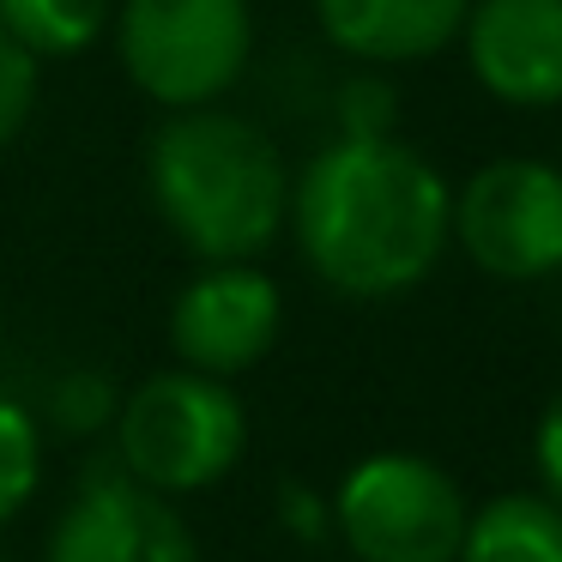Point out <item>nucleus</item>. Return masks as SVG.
Here are the masks:
<instances>
[{
  "label": "nucleus",
  "instance_id": "17",
  "mask_svg": "<svg viewBox=\"0 0 562 562\" xmlns=\"http://www.w3.org/2000/svg\"><path fill=\"white\" fill-rule=\"evenodd\" d=\"M532 472H538V490L562 508V387L550 393V405L538 412V429H532Z\"/></svg>",
  "mask_w": 562,
  "mask_h": 562
},
{
  "label": "nucleus",
  "instance_id": "19",
  "mask_svg": "<svg viewBox=\"0 0 562 562\" xmlns=\"http://www.w3.org/2000/svg\"><path fill=\"white\" fill-rule=\"evenodd\" d=\"M0 562H7V557H0Z\"/></svg>",
  "mask_w": 562,
  "mask_h": 562
},
{
  "label": "nucleus",
  "instance_id": "18",
  "mask_svg": "<svg viewBox=\"0 0 562 562\" xmlns=\"http://www.w3.org/2000/svg\"><path fill=\"white\" fill-rule=\"evenodd\" d=\"M279 508H284V526H291L296 538H321V526L333 520V514H327V502H315L303 484H284Z\"/></svg>",
  "mask_w": 562,
  "mask_h": 562
},
{
  "label": "nucleus",
  "instance_id": "9",
  "mask_svg": "<svg viewBox=\"0 0 562 562\" xmlns=\"http://www.w3.org/2000/svg\"><path fill=\"white\" fill-rule=\"evenodd\" d=\"M460 49L484 98L502 110L562 103V0H472Z\"/></svg>",
  "mask_w": 562,
  "mask_h": 562
},
{
  "label": "nucleus",
  "instance_id": "14",
  "mask_svg": "<svg viewBox=\"0 0 562 562\" xmlns=\"http://www.w3.org/2000/svg\"><path fill=\"white\" fill-rule=\"evenodd\" d=\"M37 86H43V61L0 31V151L25 134L31 110H37Z\"/></svg>",
  "mask_w": 562,
  "mask_h": 562
},
{
  "label": "nucleus",
  "instance_id": "16",
  "mask_svg": "<svg viewBox=\"0 0 562 562\" xmlns=\"http://www.w3.org/2000/svg\"><path fill=\"white\" fill-rule=\"evenodd\" d=\"M115 393L103 375H91V369H74V375L55 381V417H61L67 429H79V436H91V429H103L115 417Z\"/></svg>",
  "mask_w": 562,
  "mask_h": 562
},
{
  "label": "nucleus",
  "instance_id": "8",
  "mask_svg": "<svg viewBox=\"0 0 562 562\" xmlns=\"http://www.w3.org/2000/svg\"><path fill=\"white\" fill-rule=\"evenodd\" d=\"M284 296L255 260H206L170 303V351L200 375H243L279 345Z\"/></svg>",
  "mask_w": 562,
  "mask_h": 562
},
{
  "label": "nucleus",
  "instance_id": "10",
  "mask_svg": "<svg viewBox=\"0 0 562 562\" xmlns=\"http://www.w3.org/2000/svg\"><path fill=\"white\" fill-rule=\"evenodd\" d=\"M472 0H315V25L357 67L436 61L460 43Z\"/></svg>",
  "mask_w": 562,
  "mask_h": 562
},
{
  "label": "nucleus",
  "instance_id": "15",
  "mask_svg": "<svg viewBox=\"0 0 562 562\" xmlns=\"http://www.w3.org/2000/svg\"><path fill=\"white\" fill-rule=\"evenodd\" d=\"M393 122H400V98H393V86L375 74H357L351 86L339 91V134H357V139H381L393 134Z\"/></svg>",
  "mask_w": 562,
  "mask_h": 562
},
{
  "label": "nucleus",
  "instance_id": "1",
  "mask_svg": "<svg viewBox=\"0 0 562 562\" xmlns=\"http://www.w3.org/2000/svg\"><path fill=\"white\" fill-rule=\"evenodd\" d=\"M453 188L400 134H333L291 176V236L303 267L351 303L405 296L453 248Z\"/></svg>",
  "mask_w": 562,
  "mask_h": 562
},
{
  "label": "nucleus",
  "instance_id": "12",
  "mask_svg": "<svg viewBox=\"0 0 562 562\" xmlns=\"http://www.w3.org/2000/svg\"><path fill=\"white\" fill-rule=\"evenodd\" d=\"M110 19L115 0H0V31L37 61H74L98 49Z\"/></svg>",
  "mask_w": 562,
  "mask_h": 562
},
{
  "label": "nucleus",
  "instance_id": "3",
  "mask_svg": "<svg viewBox=\"0 0 562 562\" xmlns=\"http://www.w3.org/2000/svg\"><path fill=\"white\" fill-rule=\"evenodd\" d=\"M248 453V405L231 381L200 369H158L115 405V465L146 490L182 502L224 484Z\"/></svg>",
  "mask_w": 562,
  "mask_h": 562
},
{
  "label": "nucleus",
  "instance_id": "6",
  "mask_svg": "<svg viewBox=\"0 0 562 562\" xmlns=\"http://www.w3.org/2000/svg\"><path fill=\"white\" fill-rule=\"evenodd\" d=\"M448 236L484 279L538 284L562 272V170L544 158H496L453 188Z\"/></svg>",
  "mask_w": 562,
  "mask_h": 562
},
{
  "label": "nucleus",
  "instance_id": "2",
  "mask_svg": "<svg viewBox=\"0 0 562 562\" xmlns=\"http://www.w3.org/2000/svg\"><path fill=\"white\" fill-rule=\"evenodd\" d=\"M146 194L200 267L260 260L291 218V170L272 134L218 103L164 115L146 139Z\"/></svg>",
  "mask_w": 562,
  "mask_h": 562
},
{
  "label": "nucleus",
  "instance_id": "13",
  "mask_svg": "<svg viewBox=\"0 0 562 562\" xmlns=\"http://www.w3.org/2000/svg\"><path fill=\"white\" fill-rule=\"evenodd\" d=\"M43 484V429L31 405L0 393V526H13Z\"/></svg>",
  "mask_w": 562,
  "mask_h": 562
},
{
  "label": "nucleus",
  "instance_id": "11",
  "mask_svg": "<svg viewBox=\"0 0 562 562\" xmlns=\"http://www.w3.org/2000/svg\"><path fill=\"white\" fill-rule=\"evenodd\" d=\"M453 562H562V508L544 490H502L465 514Z\"/></svg>",
  "mask_w": 562,
  "mask_h": 562
},
{
  "label": "nucleus",
  "instance_id": "5",
  "mask_svg": "<svg viewBox=\"0 0 562 562\" xmlns=\"http://www.w3.org/2000/svg\"><path fill=\"white\" fill-rule=\"evenodd\" d=\"M122 67L164 115L218 103L255 55L248 0H122L115 7Z\"/></svg>",
  "mask_w": 562,
  "mask_h": 562
},
{
  "label": "nucleus",
  "instance_id": "7",
  "mask_svg": "<svg viewBox=\"0 0 562 562\" xmlns=\"http://www.w3.org/2000/svg\"><path fill=\"white\" fill-rule=\"evenodd\" d=\"M43 562H200L182 508L122 465H91L55 514Z\"/></svg>",
  "mask_w": 562,
  "mask_h": 562
},
{
  "label": "nucleus",
  "instance_id": "4",
  "mask_svg": "<svg viewBox=\"0 0 562 562\" xmlns=\"http://www.w3.org/2000/svg\"><path fill=\"white\" fill-rule=\"evenodd\" d=\"M333 532L357 562H453L465 538V490L429 453L381 448L339 477Z\"/></svg>",
  "mask_w": 562,
  "mask_h": 562
}]
</instances>
